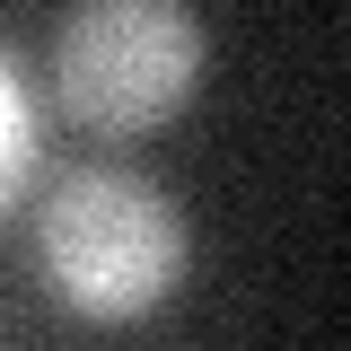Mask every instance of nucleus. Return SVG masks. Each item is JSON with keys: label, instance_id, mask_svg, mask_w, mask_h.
Wrapping results in <instances>:
<instances>
[{"label": "nucleus", "instance_id": "f257e3e1", "mask_svg": "<svg viewBox=\"0 0 351 351\" xmlns=\"http://www.w3.org/2000/svg\"><path fill=\"white\" fill-rule=\"evenodd\" d=\"M184 255H193L184 211L141 167L88 158L53 176V193L36 202V263L53 299L88 325H141L149 307H167L184 281Z\"/></svg>", "mask_w": 351, "mask_h": 351}, {"label": "nucleus", "instance_id": "f03ea898", "mask_svg": "<svg viewBox=\"0 0 351 351\" xmlns=\"http://www.w3.org/2000/svg\"><path fill=\"white\" fill-rule=\"evenodd\" d=\"M53 106L97 141H132L184 114L202 88L193 0H71L53 27Z\"/></svg>", "mask_w": 351, "mask_h": 351}, {"label": "nucleus", "instance_id": "7ed1b4c3", "mask_svg": "<svg viewBox=\"0 0 351 351\" xmlns=\"http://www.w3.org/2000/svg\"><path fill=\"white\" fill-rule=\"evenodd\" d=\"M36 167H44V106H36V71L9 53L0 62V193H9V211H27Z\"/></svg>", "mask_w": 351, "mask_h": 351}]
</instances>
